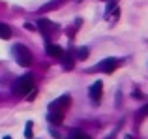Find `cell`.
I'll return each instance as SVG.
<instances>
[{
    "label": "cell",
    "mask_w": 148,
    "mask_h": 139,
    "mask_svg": "<svg viewBox=\"0 0 148 139\" xmlns=\"http://www.w3.org/2000/svg\"><path fill=\"white\" fill-rule=\"evenodd\" d=\"M30 90H34L32 75H23L21 79H17V83L13 85V94L15 96H26Z\"/></svg>",
    "instance_id": "1"
},
{
    "label": "cell",
    "mask_w": 148,
    "mask_h": 139,
    "mask_svg": "<svg viewBox=\"0 0 148 139\" xmlns=\"http://www.w3.org/2000/svg\"><path fill=\"white\" fill-rule=\"evenodd\" d=\"M13 55H15V60H17L19 66L26 68V66L32 64V53H30L25 45H21V43L13 45Z\"/></svg>",
    "instance_id": "2"
},
{
    "label": "cell",
    "mask_w": 148,
    "mask_h": 139,
    "mask_svg": "<svg viewBox=\"0 0 148 139\" xmlns=\"http://www.w3.org/2000/svg\"><path fill=\"white\" fill-rule=\"evenodd\" d=\"M38 26H40V30L43 32V36L47 38V40L51 38V34L58 30V26H56V25H53V23L47 21V19H40V21H38Z\"/></svg>",
    "instance_id": "3"
},
{
    "label": "cell",
    "mask_w": 148,
    "mask_h": 139,
    "mask_svg": "<svg viewBox=\"0 0 148 139\" xmlns=\"http://www.w3.org/2000/svg\"><path fill=\"white\" fill-rule=\"evenodd\" d=\"M101 90H103V83H101V81H96V83L90 87L88 94H90V100H92L94 103H98V102H99V98H101Z\"/></svg>",
    "instance_id": "4"
},
{
    "label": "cell",
    "mask_w": 148,
    "mask_h": 139,
    "mask_svg": "<svg viewBox=\"0 0 148 139\" xmlns=\"http://www.w3.org/2000/svg\"><path fill=\"white\" fill-rule=\"evenodd\" d=\"M98 68L101 70V72H105V73H112L114 68H116V60L114 58H105L103 62H99Z\"/></svg>",
    "instance_id": "5"
},
{
    "label": "cell",
    "mask_w": 148,
    "mask_h": 139,
    "mask_svg": "<svg viewBox=\"0 0 148 139\" xmlns=\"http://www.w3.org/2000/svg\"><path fill=\"white\" fill-rule=\"evenodd\" d=\"M47 53L51 56H54V58H62V55H64V51H62L58 45H53V43L47 45Z\"/></svg>",
    "instance_id": "6"
},
{
    "label": "cell",
    "mask_w": 148,
    "mask_h": 139,
    "mask_svg": "<svg viewBox=\"0 0 148 139\" xmlns=\"http://www.w3.org/2000/svg\"><path fill=\"white\" fill-rule=\"evenodd\" d=\"M0 38H2V40H10L11 38V28L6 23H0Z\"/></svg>",
    "instance_id": "7"
},
{
    "label": "cell",
    "mask_w": 148,
    "mask_h": 139,
    "mask_svg": "<svg viewBox=\"0 0 148 139\" xmlns=\"http://www.w3.org/2000/svg\"><path fill=\"white\" fill-rule=\"evenodd\" d=\"M66 0H51L49 4H45L43 8H41V11H49V10H54V8H58V6H62Z\"/></svg>",
    "instance_id": "8"
},
{
    "label": "cell",
    "mask_w": 148,
    "mask_h": 139,
    "mask_svg": "<svg viewBox=\"0 0 148 139\" xmlns=\"http://www.w3.org/2000/svg\"><path fill=\"white\" fill-rule=\"evenodd\" d=\"M60 60H62V66H64L66 70H71V68H73V58H71V55H66V53H64Z\"/></svg>",
    "instance_id": "9"
},
{
    "label": "cell",
    "mask_w": 148,
    "mask_h": 139,
    "mask_svg": "<svg viewBox=\"0 0 148 139\" xmlns=\"http://www.w3.org/2000/svg\"><path fill=\"white\" fill-rule=\"evenodd\" d=\"M68 96H62V98H58L56 100V102H54V103H51V107H49V109L51 111H53V109H56V107H62V105H68Z\"/></svg>",
    "instance_id": "10"
},
{
    "label": "cell",
    "mask_w": 148,
    "mask_h": 139,
    "mask_svg": "<svg viewBox=\"0 0 148 139\" xmlns=\"http://www.w3.org/2000/svg\"><path fill=\"white\" fill-rule=\"evenodd\" d=\"M71 139H90L84 132H81V130H73L71 132Z\"/></svg>",
    "instance_id": "11"
},
{
    "label": "cell",
    "mask_w": 148,
    "mask_h": 139,
    "mask_svg": "<svg viewBox=\"0 0 148 139\" xmlns=\"http://www.w3.org/2000/svg\"><path fill=\"white\" fill-rule=\"evenodd\" d=\"M77 56H79L81 60L88 58V49L86 47H79V49H77Z\"/></svg>",
    "instance_id": "12"
},
{
    "label": "cell",
    "mask_w": 148,
    "mask_h": 139,
    "mask_svg": "<svg viewBox=\"0 0 148 139\" xmlns=\"http://www.w3.org/2000/svg\"><path fill=\"white\" fill-rule=\"evenodd\" d=\"M49 120H51V122H56V124H60V122H62V113H58V111H56V115L51 113V115H49Z\"/></svg>",
    "instance_id": "13"
},
{
    "label": "cell",
    "mask_w": 148,
    "mask_h": 139,
    "mask_svg": "<svg viewBox=\"0 0 148 139\" xmlns=\"http://www.w3.org/2000/svg\"><path fill=\"white\" fill-rule=\"evenodd\" d=\"M25 137H26V139H32V122H26V128H25Z\"/></svg>",
    "instance_id": "14"
},
{
    "label": "cell",
    "mask_w": 148,
    "mask_h": 139,
    "mask_svg": "<svg viewBox=\"0 0 148 139\" xmlns=\"http://www.w3.org/2000/svg\"><path fill=\"white\" fill-rule=\"evenodd\" d=\"M139 115H148V105H145L141 111H139Z\"/></svg>",
    "instance_id": "15"
},
{
    "label": "cell",
    "mask_w": 148,
    "mask_h": 139,
    "mask_svg": "<svg viewBox=\"0 0 148 139\" xmlns=\"http://www.w3.org/2000/svg\"><path fill=\"white\" fill-rule=\"evenodd\" d=\"M4 139H11V137H4Z\"/></svg>",
    "instance_id": "16"
}]
</instances>
